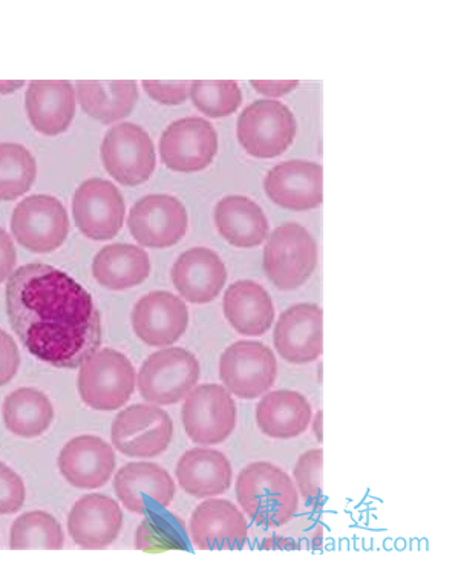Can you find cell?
I'll list each match as a JSON object with an SVG mask.
<instances>
[{"label": "cell", "mask_w": 458, "mask_h": 570, "mask_svg": "<svg viewBox=\"0 0 458 570\" xmlns=\"http://www.w3.org/2000/svg\"><path fill=\"white\" fill-rule=\"evenodd\" d=\"M11 327L32 356L56 368H79L101 344V320L91 293L67 272L31 263L7 283Z\"/></svg>", "instance_id": "cell-1"}, {"label": "cell", "mask_w": 458, "mask_h": 570, "mask_svg": "<svg viewBox=\"0 0 458 570\" xmlns=\"http://www.w3.org/2000/svg\"><path fill=\"white\" fill-rule=\"evenodd\" d=\"M235 494L245 514L266 528H281L293 519L299 494L293 480L282 468L255 462L239 472Z\"/></svg>", "instance_id": "cell-2"}, {"label": "cell", "mask_w": 458, "mask_h": 570, "mask_svg": "<svg viewBox=\"0 0 458 570\" xmlns=\"http://www.w3.org/2000/svg\"><path fill=\"white\" fill-rule=\"evenodd\" d=\"M137 377L132 362L112 348L97 350L80 365V399L89 409L113 411L123 409L136 391Z\"/></svg>", "instance_id": "cell-3"}, {"label": "cell", "mask_w": 458, "mask_h": 570, "mask_svg": "<svg viewBox=\"0 0 458 570\" xmlns=\"http://www.w3.org/2000/svg\"><path fill=\"white\" fill-rule=\"evenodd\" d=\"M318 266V244L298 223H286L270 235L265 248L267 278L279 291L302 287Z\"/></svg>", "instance_id": "cell-4"}, {"label": "cell", "mask_w": 458, "mask_h": 570, "mask_svg": "<svg viewBox=\"0 0 458 570\" xmlns=\"http://www.w3.org/2000/svg\"><path fill=\"white\" fill-rule=\"evenodd\" d=\"M200 376V364L192 353L169 347L151 354L143 362L137 385L146 402L168 406L185 401Z\"/></svg>", "instance_id": "cell-5"}, {"label": "cell", "mask_w": 458, "mask_h": 570, "mask_svg": "<svg viewBox=\"0 0 458 570\" xmlns=\"http://www.w3.org/2000/svg\"><path fill=\"white\" fill-rule=\"evenodd\" d=\"M221 384L232 396L255 401L265 396L278 377V361L270 347L258 341H238L220 357Z\"/></svg>", "instance_id": "cell-6"}, {"label": "cell", "mask_w": 458, "mask_h": 570, "mask_svg": "<svg viewBox=\"0 0 458 570\" xmlns=\"http://www.w3.org/2000/svg\"><path fill=\"white\" fill-rule=\"evenodd\" d=\"M111 439L116 450L126 458H158L172 443L173 422L160 406L136 403L113 419Z\"/></svg>", "instance_id": "cell-7"}, {"label": "cell", "mask_w": 458, "mask_h": 570, "mask_svg": "<svg viewBox=\"0 0 458 570\" xmlns=\"http://www.w3.org/2000/svg\"><path fill=\"white\" fill-rule=\"evenodd\" d=\"M181 422L197 445H220L237 426V405L222 385H197L185 399Z\"/></svg>", "instance_id": "cell-8"}, {"label": "cell", "mask_w": 458, "mask_h": 570, "mask_svg": "<svg viewBox=\"0 0 458 570\" xmlns=\"http://www.w3.org/2000/svg\"><path fill=\"white\" fill-rule=\"evenodd\" d=\"M237 136L251 157L282 156L296 137L295 116L282 101H253L238 118Z\"/></svg>", "instance_id": "cell-9"}, {"label": "cell", "mask_w": 458, "mask_h": 570, "mask_svg": "<svg viewBox=\"0 0 458 570\" xmlns=\"http://www.w3.org/2000/svg\"><path fill=\"white\" fill-rule=\"evenodd\" d=\"M11 230L20 246L32 254H51L67 242L70 218L59 199L50 195H32L16 206Z\"/></svg>", "instance_id": "cell-10"}, {"label": "cell", "mask_w": 458, "mask_h": 570, "mask_svg": "<svg viewBox=\"0 0 458 570\" xmlns=\"http://www.w3.org/2000/svg\"><path fill=\"white\" fill-rule=\"evenodd\" d=\"M101 161L113 180L139 186L156 170L157 154L152 138L139 125L112 126L101 142Z\"/></svg>", "instance_id": "cell-11"}, {"label": "cell", "mask_w": 458, "mask_h": 570, "mask_svg": "<svg viewBox=\"0 0 458 570\" xmlns=\"http://www.w3.org/2000/svg\"><path fill=\"white\" fill-rule=\"evenodd\" d=\"M128 227L141 246L169 248L185 238L188 232V210L172 195H148L132 206Z\"/></svg>", "instance_id": "cell-12"}, {"label": "cell", "mask_w": 458, "mask_h": 570, "mask_svg": "<svg viewBox=\"0 0 458 570\" xmlns=\"http://www.w3.org/2000/svg\"><path fill=\"white\" fill-rule=\"evenodd\" d=\"M126 206L111 181L91 178L77 187L72 199L76 226L92 242L116 238L123 227Z\"/></svg>", "instance_id": "cell-13"}, {"label": "cell", "mask_w": 458, "mask_h": 570, "mask_svg": "<svg viewBox=\"0 0 458 570\" xmlns=\"http://www.w3.org/2000/svg\"><path fill=\"white\" fill-rule=\"evenodd\" d=\"M217 153V130L205 118L188 117L173 121L160 138L161 160L177 173L190 174L209 168Z\"/></svg>", "instance_id": "cell-14"}, {"label": "cell", "mask_w": 458, "mask_h": 570, "mask_svg": "<svg viewBox=\"0 0 458 570\" xmlns=\"http://www.w3.org/2000/svg\"><path fill=\"white\" fill-rule=\"evenodd\" d=\"M189 527L195 548L200 551H237L249 537V523L241 509L213 497L195 508Z\"/></svg>", "instance_id": "cell-15"}, {"label": "cell", "mask_w": 458, "mask_h": 570, "mask_svg": "<svg viewBox=\"0 0 458 570\" xmlns=\"http://www.w3.org/2000/svg\"><path fill=\"white\" fill-rule=\"evenodd\" d=\"M279 356L289 364L318 361L323 353V312L316 304H296L279 316L273 333Z\"/></svg>", "instance_id": "cell-16"}, {"label": "cell", "mask_w": 458, "mask_h": 570, "mask_svg": "<svg viewBox=\"0 0 458 570\" xmlns=\"http://www.w3.org/2000/svg\"><path fill=\"white\" fill-rule=\"evenodd\" d=\"M188 325V305L170 292L148 293L132 311L133 333L149 347H170L181 340Z\"/></svg>", "instance_id": "cell-17"}, {"label": "cell", "mask_w": 458, "mask_h": 570, "mask_svg": "<svg viewBox=\"0 0 458 570\" xmlns=\"http://www.w3.org/2000/svg\"><path fill=\"white\" fill-rule=\"evenodd\" d=\"M113 491L128 511L145 515L152 508L170 507L176 499L177 487L163 466L151 462H133L117 471Z\"/></svg>", "instance_id": "cell-18"}, {"label": "cell", "mask_w": 458, "mask_h": 570, "mask_svg": "<svg viewBox=\"0 0 458 570\" xmlns=\"http://www.w3.org/2000/svg\"><path fill=\"white\" fill-rule=\"evenodd\" d=\"M123 529V511L111 497L89 494L71 508L68 532L79 548L87 551L107 549Z\"/></svg>", "instance_id": "cell-19"}, {"label": "cell", "mask_w": 458, "mask_h": 570, "mask_svg": "<svg viewBox=\"0 0 458 570\" xmlns=\"http://www.w3.org/2000/svg\"><path fill=\"white\" fill-rule=\"evenodd\" d=\"M60 474L79 490H99L111 480L117 460L112 446L96 435H79L60 451Z\"/></svg>", "instance_id": "cell-20"}, {"label": "cell", "mask_w": 458, "mask_h": 570, "mask_svg": "<svg viewBox=\"0 0 458 570\" xmlns=\"http://www.w3.org/2000/svg\"><path fill=\"white\" fill-rule=\"evenodd\" d=\"M322 166L303 160L283 161L267 174V197L283 209L306 212L322 205Z\"/></svg>", "instance_id": "cell-21"}, {"label": "cell", "mask_w": 458, "mask_h": 570, "mask_svg": "<svg viewBox=\"0 0 458 570\" xmlns=\"http://www.w3.org/2000/svg\"><path fill=\"white\" fill-rule=\"evenodd\" d=\"M173 287L190 304H209L227 283L225 261L208 247H192L178 256L170 272Z\"/></svg>", "instance_id": "cell-22"}, {"label": "cell", "mask_w": 458, "mask_h": 570, "mask_svg": "<svg viewBox=\"0 0 458 570\" xmlns=\"http://www.w3.org/2000/svg\"><path fill=\"white\" fill-rule=\"evenodd\" d=\"M176 475L181 490L200 500L226 494L233 482L232 463L212 448L186 451L178 460Z\"/></svg>", "instance_id": "cell-23"}, {"label": "cell", "mask_w": 458, "mask_h": 570, "mask_svg": "<svg viewBox=\"0 0 458 570\" xmlns=\"http://www.w3.org/2000/svg\"><path fill=\"white\" fill-rule=\"evenodd\" d=\"M222 311L230 327L247 337L266 335L275 323V305L269 292L250 279L237 281L227 288Z\"/></svg>", "instance_id": "cell-24"}, {"label": "cell", "mask_w": 458, "mask_h": 570, "mask_svg": "<svg viewBox=\"0 0 458 570\" xmlns=\"http://www.w3.org/2000/svg\"><path fill=\"white\" fill-rule=\"evenodd\" d=\"M26 108L31 125L43 136H59L76 114L74 88L67 80H34L27 89Z\"/></svg>", "instance_id": "cell-25"}, {"label": "cell", "mask_w": 458, "mask_h": 570, "mask_svg": "<svg viewBox=\"0 0 458 570\" xmlns=\"http://www.w3.org/2000/svg\"><path fill=\"white\" fill-rule=\"evenodd\" d=\"M311 415L310 402L298 391H270L258 403L257 425L267 438L289 441L306 433Z\"/></svg>", "instance_id": "cell-26"}, {"label": "cell", "mask_w": 458, "mask_h": 570, "mask_svg": "<svg viewBox=\"0 0 458 570\" xmlns=\"http://www.w3.org/2000/svg\"><path fill=\"white\" fill-rule=\"evenodd\" d=\"M215 224L230 246L253 248L269 236V222L253 199L229 195L215 207Z\"/></svg>", "instance_id": "cell-27"}, {"label": "cell", "mask_w": 458, "mask_h": 570, "mask_svg": "<svg viewBox=\"0 0 458 570\" xmlns=\"http://www.w3.org/2000/svg\"><path fill=\"white\" fill-rule=\"evenodd\" d=\"M92 275L101 287L112 292L137 287L151 275V261L143 248L117 243L101 248L92 261Z\"/></svg>", "instance_id": "cell-28"}, {"label": "cell", "mask_w": 458, "mask_h": 570, "mask_svg": "<svg viewBox=\"0 0 458 570\" xmlns=\"http://www.w3.org/2000/svg\"><path fill=\"white\" fill-rule=\"evenodd\" d=\"M77 99L89 117L101 124H113L128 117L136 108L139 92L132 80L77 81Z\"/></svg>", "instance_id": "cell-29"}, {"label": "cell", "mask_w": 458, "mask_h": 570, "mask_svg": "<svg viewBox=\"0 0 458 570\" xmlns=\"http://www.w3.org/2000/svg\"><path fill=\"white\" fill-rule=\"evenodd\" d=\"M54 406L50 397L36 389H19L3 402V422L10 433L22 439H36L50 430Z\"/></svg>", "instance_id": "cell-30"}, {"label": "cell", "mask_w": 458, "mask_h": 570, "mask_svg": "<svg viewBox=\"0 0 458 570\" xmlns=\"http://www.w3.org/2000/svg\"><path fill=\"white\" fill-rule=\"evenodd\" d=\"M63 543L62 524L48 512H27L11 527L10 549L13 551H60Z\"/></svg>", "instance_id": "cell-31"}, {"label": "cell", "mask_w": 458, "mask_h": 570, "mask_svg": "<svg viewBox=\"0 0 458 570\" xmlns=\"http://www.w3.org/2000/svg\"><path fill=\"white\" fill-rule=\"evenodd\" d=\"M38 165L26 146L0 142V202H13L31 189Z\"/></svg>", "instance_id": "cell-32"}, {"label": "cell", "mask_w": 458, "mask_h": 570, "mask_svg": "<svg viewBox=\"0 0 458 570\" xmlns=\"http://www.w3.org/2000/svg\"><path fill=\"white\" fill-rule=\"evenodd\" d=\"M190 96L198 111L210 118L237 112L242 101L241 88L233 80H198L190 85Z\"/></svg>", "instance_id": "cell-33"}, {"label": "cell", "mask_w": 458, "mask_h": 570, "mask_svg": "<svg viewBox=\"0 0 458 570\" xmlns=\"http://www.w3.org/2000/svg\"><path fill=\"white\" fill-rule=\"evenodd\" d=\"M322 448H315V450L299 455L293 470L298 494H301L306 500H310V502L318 500L322 494Z\"/></svg>", "instance_id": "cell-34"}, {"label": "cell", "mask_w": 458, "mask_h": 570, "mask_svg": "<svg viewBox=\"0 0 458 570\" xmlns=\"http://www.w3.org/2000/svg\"><path fill=\"white\" fill-rule=\"evenodd\" d=\"M136 548L145 552H166L182 549L170 521L149 519L140 524L136 533Z\"/></svg>", "instance_id": "cell-35"}, {"label": "cell", "mask_w": 458, "mask_h": 570, "mask_svg": "<svg viewBox=\"0 0 458 570\" xmlns=\"http://www.w3.org/2000/svg\"><path fill=\"white\" fill-rule=\"evenodd\" d=\"M26 483L10 466L0 462V515L16 514L26 504Z\"/></svg>", "instance_id": "cell-36"}, {"label": "cell", "mask_w": 458, "mask_h": 570, "mask_svg": "<svg viewBox=\"0 0 458 570\" xmlns=\"http://www.w3.org/2000/svg\"><path fill=\"white\" fill-rule=\"evenodd\" d=\"M192 81H143L145 91L151 99L163 105H181L188 97Z\"/></svg>", "instance_id": "cell-37"}, {"label": "cell", "mask_w": 458, "mask_h": 570, "mask_svg": "<svg viewBox=\"0 0 458 570\" xmlns=\"http://www.w3.org/2000/svg\"><path fill=\"white\" fill-rule=\"evenodd\" d=\"M20 353L13 337L0 330V386L10 384L19 372Z\"/></svg>", "instance_id": "cell-38"}, {"label": "cell", "mask_w": 458, "mask_h": 570, "mask_svg": "<svg viewBox=\"0 0 458 570\" xmlns=\"http://www.w3.org/2000/svg\"><path fill=\"white\" fill-rule=\"evenodd\" d=\"M16 266V247L11 236L0 227V283L10 278Z\"/></svg>", "instance_id": "cell-39"}, {"label": "cell", "mask_w": 458, "mask_h": 570, "mask_svg": "<svg viewBox=\"0 0 458 570\" xmlns=\"http://www.w3.org/2000/svg\"><path fill=\"white\" fill-rule=\"evenodd\" d=\"M251 87L257 89L258 92L265 94V96L269 97H281L286 96L290 91H293L296 87H298V81H287V80H251Z\"/></svg>", "instance_id": "cell-40"}, {"label": "cell", "mask_w": 458, "mask_h": 570, "mask_svg": "<svg viewBox=\"0 0 458 570\" xmlns=\"http://www.w3.org/2000/svg\"><path fill=\"white\" fill-rule=\"evenodd\" d=\"M23 81H0V94H11L23 87Z\"/></svg>", "instance_id": "cell-41"}, {"label": "cell", "mask_w": 458, "mask_h": 570, "mask_svg": "<svg viewBox=\"0 0 458 570\" xmlns=\"http://www.w3.org/2000/svg\"><path fill=\"white\" fill-rule=\"evenodd\" d=\"M315 435L316 439H318L319 443H322L323 435H322V423H323V411L320 410L318 413H316L315 417Z\"/></svg>", "instance_id": "cell-42"}]
</instances>
